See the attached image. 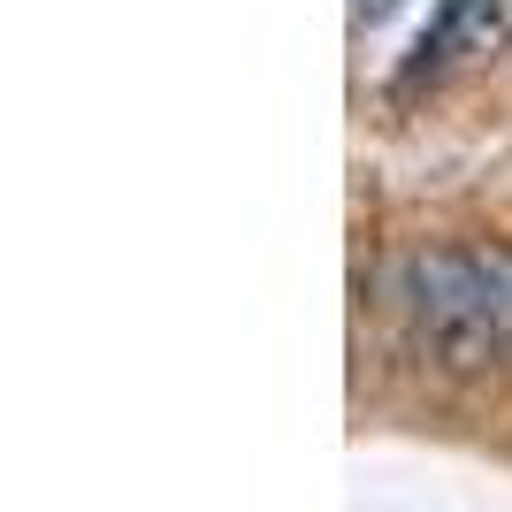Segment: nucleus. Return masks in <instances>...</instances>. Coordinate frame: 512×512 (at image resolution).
<instances>
[{
    "instance_id": "1",
    "label": "nucleus",
    "mask_w": 512,
    "mask_h": 512,
    "mask_svg": "<svg viewBox=\"0 0 512 512\" xmlns=\"http://www.w3.org/2000/svg\"><path fill=\"white\" fill-rule=\"evenodd\" d=\"M398 306L406 329L421 344V360L451 383H482L490 367H505V337H497L482 283H474V253L467 245H421L398 260Z\"/></svg>"
},
{
    "instance_id": "2",
    "label": "nucleus",
    "mask_w": 512,
    "mask_h": 512,
    "mask_svg": "<svg viewBox=\"0 0 512 512\" xmlns=\"http://www.w3.org/2000/svg\"><path fill=\"white\" fill-rule=\"evenodd\" d=\"M505 39H512V0H444L436 23L421 31V46H413L406 77H436V69L467 62V54H490Z\"/></svg>"
},
{
    "instance_id": "3",
    "label": "nucleus",
    "mask_w": 512,
    "mask_h": 512,
    "mask_svg": "<svg viewBox=\"0 0 512 512\" xmlns=\"http://www.w3.org/2000/svg\"><path fill=\"white\" fill-rule=\"evenodd\" d=\"M467 253H474V283H482V306H490L497 337H505V352H512V245L467 237Z\"/></svg>"
},
{
    "instance_id": "4",
    "label": "nucleus",
    "mask_w": 512,
    "mask_h": 512,
    "mask_svg": "<svg viewBox=\"0 0 512 512\" xmlns=\"http://www.w3.org/2000/svg\"><path fill=\"white\" fill-rule=\"evenodd\" d=\"M390 8H398V0H352V23H383Z\"/></svg>"
}]
</instances>
